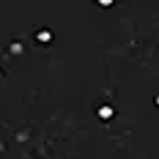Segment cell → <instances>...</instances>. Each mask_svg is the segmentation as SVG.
Masks as SVG:
<instances>
[{
	"label": "cell",
	"mask_w": 159,
	"mask_h": 159,
	"mask_svg": "<svg viewBox=\"0 0 159 159\" xmlns=\"http://www.w3.org/2000/svg\"></svg>",
	"instance_id": "obj_1"
}]
</instances>
